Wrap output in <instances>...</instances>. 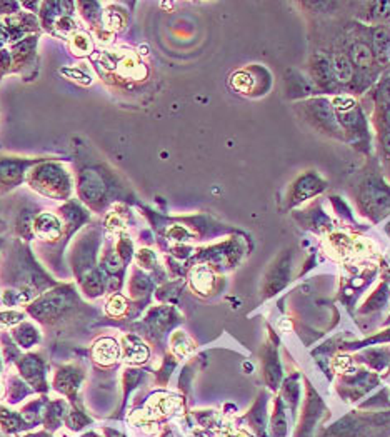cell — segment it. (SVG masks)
<instances>
[{
    "label": "cell",
    "instance_id": "6da1fadb",
    "mask_svg": "<svg viewBox=\"0 0 390 437\" xmlns=\"http://www.w3.org/2000/svg\"><path fill=\"white\" fill-rule=\"evenodd\" d=\"M102 65L111 72H115L122 79H133V81H142L145 79L147 69L138 62L137 56L129 50H112V52H104L100 56Z\"/></svg>",
    "mask_w": 390,
    "mask_h": 437
},
{
    "label": "cell",
    "instance_id": "7a4b0ae2",
    "mask_svg": "<svg viewBox=\"0 0 390 437\" xmlns=\"http://www.w3.org/2000/svg\"><path fill=\"white\" fill-rule=\"evenodd\" d=\"M31 184L33 189L42 194L52 197H64L69 194V179L67 174L57 166H42L31 175Z\"/></svg>",
    "mask_w": 390,
    "mask_h": 437
},
{
    "label": "cell",
    "instance_id": "3957f363",
    "mask_svg": "<svg viewBox=\"0 0 390 437\" xmlns=\"http://www.w3.org/2000/svg\"><path fill=\"white\" fill-rule=\"evenodd\" d=\"M81 194L89 202H97L106 194V186L95 172L87 170L81 180Z\"/></svg>",
    "mask_w": 390,
    "mask_h": 437
},
{
    "label": "cell",
    "instance_id": "277c9868",
    "mask_svg": "<svg viewBox=\"0 0 390 437\" xmlns=\"http://www.w3.org/2000/svg\"><path fill=\"white\" fill-rule=\"evenodd\" d=\"M119 357V346L114 339H100L95 342L94 346V359L97 360L99 364L104 365H111L114 364Z\"/></svg>",
    "mask_w": 390,
    "mask_h": 437
},
{
    "label": "cell",
    "instance_id": "5b68a950",
    "mask_svg": "<svg viewBox=\"0 0 390 437\" xmlns=\"http://www.w3.org/2000/svg\"><path fill=\"white\" fill-rule=\"evenodd\" d=\"M122 346H124V356L127 363H144L149 356V351L144 346L140 339L133 337V335H125L122 339Z\"/></svg>",
    "mask_w": 390,
    "mask_h": 437
},
{
    "label": "cell",
    "instance_id": "8992f818",
    "mask_svg": "<svg viewBox=\"0 0 390 437\" xmlns=\"http://www.w3.org/2000/svg\"><path fill=\"white\" fill-rule=\"evenodd\" d=\"M35 232L40 235L42 239H57L60 235V222L52 214H40L35 218Z\"/></svg>",
    "mask_w": 390,
    "mask_h": 437
},
{
    "label": "cell",
    "instance_id": "52a82bcc",
    "mask_svg": "<svg viewBox=\"0 0 390 437\" xmlns=\"http://www.w3.org/2000/svg\"><path fill=\"white\" fill-rule=\"evenodd\" d=\"M22 175V164L17 161H0V186L14 187Z\"/></svg>",
    "mask_w": 390,
    "mask_h": 437
},
{
    "label": "cell",
    "instance_id": "ba28073f",
    "mask_svg": "<svg viewBox=\"0 0 390 437\" xmlns=\"http://www.w3.org/2000/svg\"><path fill=\"white\" fill-rule=\"evenodd\" d=\"M192 285H194L195 291L207 294L213 285V274L207 267H197L192 272Z\"/></svg>",
    "mask_w": 390,
    "mask_h": 437
},
{
    "label": "cell",
    "instance_id": "9c48e42d",
    "mask_svg": "<svg viewBox=\"0 0 390 437\" xmlns=\"http://www.w3.org/2000/svg\"><path fill=\"white\" fill-rule=\"evenodd\" d=\"M94 45H92V39L89 33L86 32H75L72 37H70V49L75 56L79 57H86L89 56L90 50Z\"/></svg>",
    "mask_w": 390,
    "mask_h": 437
},
{
    "label": "cell",
    "instance_id": "30bf717a",
    "mask_svg": "<svg viewBox=\"0 0 390 437\" xmlns=\"http://www.w3.org/2000/svg\"><path fill=\"white\" fill-rule=\"evenodd\" d=\"M332 70H334L335 77H337L341 82H349L352 79V74H354L352 72L350 61L346 56H335Z\"/></svg>",
    "mask_w": 390,
    "mask_h": 437
},
{
    "label": "cell",
    "instance_id": "8fae6325",
    "mask_svg": "<svg viewBox=\"0 0 390 437\" xmlns=\"http://www.w3.org/2000/svg\"><path fill=\"white\" fill-rule=\"evenodd\" d=\"M124 15L120 14V10H115V8H108V10L104 12V27L107 31H119V29L124 27Z\"/></svg>",
    "mask_w": 390,
    "mask_h": 437
},
{
    "label": "cell",
    "instance_id": "7c38bea8",
    "mask_svg": "<svg viewBox=\"0 0 390 437\" xmlns=\"http://www.w3.org/2000/svg\"><path fill=\"white\" fill-rule=\"evenodd\" d=\"M352 57H354L355 64L360 67H368L372 62L371 50H368L367 45H364V44L354 45V49H352Z\"/></svg>",
    "mask_w": 390,
    "mask_h": 437
},
{
    "label": "cell",
    "instance_id": "4fadbf2b",
    "mask_svg": "<svg viewBox=\"0 0 390 437\" xmlns=\"http://www.w3.org/2000/svg\"><path fill=\"white\" fill-rule=\"evenodd\" d=\"M232 86L241 92H249L254 86V79L249 72H237L232 77Z\"/></svg>",
    "mask_w": 390,
    "mask_h": 437
},
{
    "label": "cell",
    "instance_id": "5bb4252c",
    "mask_svg": "<svg viewBox=\"0 0 390 437\" xmlns=\"http://www.w3.org/2000/svg\"><path fill=\"white\" fill-rule=\"evenodd\" d=\"M125 309H127V302H125L124 297L119 296V294L112 297V299L108 301V304H107L108 316H114V317L122 316V314L125 312Z\"/></svg>",
    "mask_w": 390,
    "mask_h": 437
},
{
    "label": "cell",
    "instance_id": "9a60e30c",
    "mask_svg": "<svg viewBox=\"0 0 390 437\" xmlns=\"http://www.w3.org/2000/svg\"><path fill=\"white\" fill-rule=\"evenodd\" d=\"M390 44V37H389V32L384 31V29H379L374 33V45H375V50L377 52H385Z\"/></svg>",
    "mask_w": 390,
    "mask_h": 437
},
{
    "label": "cell",
    "instance_id": "2e32d148",
    "mask_svg": "<svg viewBox=\"0 0 390 437\" xmlns=\"http://www.w3.org/2000/svg\"><path fill=\"white\" fill-rule=\"evenodd\" d=\"M316 72H317V75H318V79H320V81H325V82H329L330 79H332V69H330V65L327 64V61L324 58V61H318L317 62V65H316Z\"/></svg>",
    "mask_w": 390,
    "mask_h": 437
},
{
    "label": "cell",
    "instance_id": "e0dca14e",
    "mask_svg": "<svg viewBox=\"0 0 390 437\" xmlns=\"http://www.w3.org/2000/svg\"><path fill=\"white\" fill-rule=\"evenodd\" d=\"M332 104L335 109H339V111H350V109H354L355 106L354 99L350 97H335L332 100Z\"/></svg>",
    "mask_w": 390,
    "mask_h": 437
},
{
    "label": "cell",
    "instance_id": "ac0fdd59",
    "mask_svg": "<svg viewBox=\"0 0 390 437\" xmlns=\"http://www.w3.org/2000/svg\"><path fill=\"white\" fill-rule=\"evenodd\" d=\"M355 119H357V117H355L354 113H352V116H350V113H346V116H342V122H343V124H347V125L355 124Z\"/></svg>",
    "mask_w": 390,
    "mask_h": 437
},
{
    "label": "cell",
    "instance_id": "d6986e66",
    "mask_svg": "<svg viewBox=\"0 0 390 437\" xmlns=\"http://www.w3.org/2000/svg\"><path fill=\"white\" fill-rule=\"evenodd\" d=\"M382 145H384V149L387 150V152L390 154V132L385 134V136H384V138H382Z\"/></svg>",
    "mask_w": 390,
    "mask_h": 437
},
{
    "label": "cell",
    "instance_id": "ffe728a7",
    "mask_svg": "<svg viewBox=\"0 0 390 437\" xmlns=\"http://www.w3.org/2000/svg\"><path fill=\"white\" fill-rule=\"evenodd\" d=\"M387 122L390 124V106H389V109H387Z\"/></svg>",
    "mask_w": 390,
    "mask_h": 437
}]
</instances>
